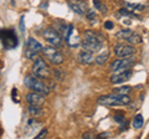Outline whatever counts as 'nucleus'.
Wrapping results in <instances>:
<instances>
[{"instance_id":"31","label":"nucleus","mask_w":149,"mask_h":139,"mask_svg":"<svg viewBox=\"0 0 149 139\" xmlns=\"http://www.w3.org/2000/svg\"><path fill=\"white\" fill-rule=\"evenodd\" d=\"M127 126H128V122H127V120H125V122H124V126H122V127H120V132L125 131V129H127Z\"/></svg>"},{"instance_id":"23","label":"nucleus","mask_w":149,"mask_h":139,"mask_svg":"<svg viewBox=\"0 0 149 139\" xmlns=\"http://www.w3.org/2000/svg\"><path fill=\"white\" fill-rule=\"evenodd\" d=\"M86 17H87V19L90 20L91 22H95L96 19H97V15H96L95 9H88L87 13H86Z\"/></svg>"},{"instance_id":"2","label":"nucleus","mask_w":149,"mask_h":139,"mask_svg":"<svg viewBox=\"0 0 149 139\" xmlns=\"http://www.w3.org/2000/svg\"><path fill=\"white\" fill-rule=\"evenodd\" d=\"M100 104L102 106H127L130 103V98L128 95H118V93H112V95H107V96H102L97 99Z\"/></svg>"},{"instance_id":"25","label":"nucleus","mask_w":149,"mask_h":139,"mask_svg":"<svg viewBox=\"0 0 149 139\" xmlns=\"http://www.w3.org/2000/svg\"><path fill=\"white\" fill-rule=\"evenodd\" d=\"M54 76H55V78L57 81H62L63 78H65V73L61 72L60 70H55V71H54Z\"/></svg>"},{"instance_id":"3","label":"nucleus","mask_w":149,"mask_h":139,"mask_svg":"<svg viewBox=\"0 0 149 139\" xmlns=\"http://www.w3.org/2000/svg\"><path fill=\"white\" fill-rule=\"evenodd\" d=\"M24 85L31 91L39 92V93H42L45 96H47L50 93V87L44 83L41 80H39V77L35 76L34 73L32 75H29L24 78Z\"/></svg>"},{"instance_id":"1","label":"nucleus","mask_w":149,"mask_h":139,"mask_svg":"<svg viewBox=\"0 0 149 139\" xmlns=\"http://www.w3.org/2000/svg\"><path fill=\"white\" fill-rule=\"evenodd\" d=\"M104 38L100 32H95L93 30H87L83 34V39L81 41V46L85 51H90V52L95 54L100 51L103 46Z\"/></svg>"},{"instance_id":"9","label":"nucleus","mask_w":149,"mask_h":139,"mask_svg":"<svg viewBox=\"0 0 149 139\" xmlns=\"http://www.w3.org/2000/svg\"><path fill=\"white\" fill-rule=\"evenodd\" d=\"M42 36H44V39L52 46H58V45L62 44V36L60 35L54 27H47V29H45L42 31Z\"/></svg>"},{"instance_id":"12","label":"nucleus","mask_w":149,"mask_h":139,"mask_svg":"<svg viewBox=\"0 0 149 139\" xmlns=\"http://www.w3.org/2000/svg\"><path fill=\"white\" fill-rule=\"evenodd\" d=\"M68 6L73 13L78 14V15H85L88 10L87 3L83 1V0H71L68 3Z\"/></svg>"},{"instance_id":"30","label":"nucleus","mask_w":149,"mask_h":139,"mask_svg":"<svg viewBox=\"0 0 149 139\" xmlns=\"http://www.w3.org/2000/svg\"><path fill=\"white\" fill-rule=\"evenodd\" d=\"M82 138H86V139H93L95 138V134H92V133H85L82 136Z\"/></svg>"},{"instance_id":"27","label":"nucleus","mask_w":149,"mask_h":139,"mask_svg":"<svg viewBox=\"0 0 149 139\" xmlns=\"http://www.w3.org/2000/svg\"><path fill=\"white\" fill-rule=\"evenodd\" d=\"M114 27V24L112 21H109V20H107V21H104V29L106 30H112Z\"/></svg>"},{"instance_id":"32","label":"nucleus","mask_w":149,"mask_h":139,"mask_svg":"<svg viewBox=\"0 0 149 139\" xmlns=\"http://www.w3.org/2000/svg\"><path fill=\"white\" fill-rule=\"evenodd\" d=\"M108 136H109L108 133H102V134H100L98 137H100V138H102V137H108Z\"/></svg>"},{"instance_id":"18","label":"nucleus","mask_w":149,"mask_h":139,"mask_svg":"<svg viewBox=\"0 0 149 139\" xmlns=\"http://www.w3.org/2000/svg\"><path fill=\"white\" fill-rule=\"evenodd\" d=\"M133 30H130V29H123V30H120V31H118L117 34H116V38H117L118 40H127L130 35L133 34Z\"/></svg>"},{"instance_id":"10","label":"nucleus","mask_w":149,"mask_h":139,"mask_svg":"<svg viewBox=\"0 0 149 139\" xmlns=\"http://www.w3.org/2000/svg\"><path fill=\"white\" fill-rule=\"evenodd\" d=\"M114 54L118 57H128L136 54V49L130 44H118L114 46Z\"/></svg>"},{"instance_id":"6","label":"nucleus","mask_w":149,"mask_h":139,"mask_svg":"<svg viewBox=\"0 0 149 139\" xmlns=\"http://www.w3.org/2000/svg\"><path fill=\"white\" fill-rule=\"evenodd\" d=\"M0 39L3 40L4 47L6 50H11L17 46L19 40L14 30H0Z\"/></svg>"},{"instance_id":"24","label":"nucleus","mask_w":149,"mask_h":139,"mask_svg":"<svg viewBox=\"0 0 149 139\" xmlns=\"http://www.w3.org/2000/svg\"><path fill=\"white\" fill-rule=\"evenodd\" d=\"M113 119L116 123H119V124H123L125 122V117L123 114H114L113 115Z\"/></svg>"},{"instance_id":"21","label":"nucleus","mask_w":149,"mask_h":139,"mask_svg":"<svg viewBox=\"0 0 149 139\" xmlns=\"http://www.w3.org/2000/svg\"><path fill=\"white\" fill-rule=\"evenodd\" d=\"M114 93H118V95H129L132 92V87L129 86H123V87H118V88L113 90Z\"/></svg>"},{"instance_id":"7","label":"nucleus","mask_w":149,"mask_h":139,"mask_svg":"<svg viewBox=\"0 0 149 139\" xmlns=\"http://www.w3.org/2000/svg\"><path fill=\"white\" fill-rule=\"evenodd\" d=\"M136 63V57L133 56H128V57H122L119 60H116L111 63L109 66V70L112 72H117V71H122V70H127L129 68L130 66Z\"/></svg>"},{"instance_id":"5","label":"nucleus","mask_w":149,"mask_h":139,"mask_svg":"<svg viewBox=\"0 0 149 139\" xmlns=\"http://www.w3.org/2000/svg\"><path fill=\"white\" fill-rule=\"evenodd\" d=\"M42 52L45 55V57L47 58V61L51 62L55 66H57V65H61L65 61V57L60 52V51L56 49V46H47V47H44L42 49Z\"/></svg>"},{"instance_id":"13","label":"nucleus","mask_w":149,"mask_h":139,"mask_svg":"<svg viewBox=\"0 0 149 139\" xmlns=\"http://www.w3.org/2000/svg\"><path fill=\"white\" fill-rule=\"evenodd\" d=\"M26 101L29 102L30 104H35V106H42L45 103V95L39 93V92L32 91L30 93L26 95Z\"/></svg>"},{"instance_id":"16","label":"nucleus","mask_w":149,"mask_h":139,"mask_svg":"<svg viewBox=\"0 0 149 139\" xmlns=\"http://www.w3.org/2000/svg\"><path fill=\"white\" fill-rule=\"evenodd\" d=\"M108 58H109V52L106 50V51H103L102 54H100L98 56H96L95 61H96L97 65H104L107 61H108Z\"/></svg>"},{"instance_id":"19","label":"nucleus","mask_w":149,"mask_h":139,"mask_svg":"<svg viewBox=\"0 0 149 139\" xmlns=\"http://www.w3.org/2000/svg\"><path fill=\"white\" fill-rule=\"evenodd\" d=\"M54 29L57 31L61 36H63V35H65V32H66V30H67V25L65 24L63 21L58 20V21H56V22H55V27H54Z\"/></svg>"},{"instance_id":"22","label":"nucleus","mask_w":149,"mask_h":139,"mask_svg":"<svg viewBox=\"0 0 149 139\" xmlns=\"http://www.w3.org/2000/svg\"><path fill=\"white\" fill-rule=\"evenodd\" d=\"M93 5H95V9L100 10L102 14H106L107 13V6L102 1H100V0H93Z\"/></svg>"},{"instance_id":"17","label":"nucleus","mask_w":149,"mask_h":139,"mask_svg":"<svg viewBox=\"0 0 149 139\" xmlns=\"http://www.w3.org/2000/svg\"><path fill=\"white\" fill-rule=\"evenodd\" d=\"M125 41H127L128 44H130V45H137V44H142L143 39H142V36L139 34H137V32H133V34L130 35Z\"/></svg>"},{"instance_id":"14","label":"nucleus","mask_w":149,"mask_h":139,"mask_svg":"<svg viewBox=\"0 0 149 139\" xmlns=\"http://www.w3.org/2000/svg\"><path fill=\"white\" fill-rule=\"evenodd\" d=\"M78 61H80L82 65H91L92 62H95V56H93V54L90 52V51H81L80 54H78Z\"/></svg>"},{"instance_id":"15","label":"nucleus","mask_w":149,"mask_h":139,"mask_svg":"<svg viewBox=\"0 0 149 139\" xmlns=\"http://www.w3.org/2000/svg\"><path fill=\"white\" fill-rule=\"evenodd\" d=\"M27 112H29L31 117H34V118H39L44 113L42 109L40 108V106H35V104H30L29 107H27Z\"/></svg>"},{"instance_id":"20","label":"nucleus","mask_w":149,"mask_h":139,"mask_svg":"<svg viewBox=\"0 0 149 139\" xmlns=\"http://www.w3.org/2000/svg\"><path fill=\"white\" fill-rule=\"evenodd\" d=\"M143 122H144L143 115L142 114H137L136 117L133 118V128L134 129H141L142 126H143Z\"/></svg>"},{"instance_id":"28","label":"nucleus","mask_w":149,"mask_h":139,"mask_svg":"<svg viewBox=\"0 0 149 139\" xmlns=\"http://www.w3.org/2000/svg\"><path fill=\"white\" fill-rule=\"evenodd\" d=\"M46 136H47V129L44 128L42 131H41V132L36 136V139H41V138H44V137H46Z\"/></svg>"},{"instance_id":"29","label":"nucleus","mask_w":149,"mask_h":139,"mask_svg":"<svg viewBox=\"0 0 149 139\" xmlns=\"http://www.w3.org/2000/svg\"><path fill=\"white\" fill-rule=\"evenodd\" d=\"M24 19H25L24 16H21V17H20V31H21V32H25V24H24Z\"/></svg>"},{"instance_id":"4","label":"nucleus","mask_w":149,"mask_h":139,"mask_svg":"<svg viewBox=\"0 0 149 139\" xmlns=\"http://www.w3.org/2000/svg\"><path fill=\"white\" fill-rule=\"evenodd\" d=\"M32 73L39 78H50L51 77V68L49 65L45 62L44 58L37 57L35 60V63L32 66Z\"/></svg>"},{"instance_id":"26","label":"nucleus","mask_w":149,"mask_h":139,"mask_svg":"<svg viewBox=\"0 0 149 139\" xmlns=\"http://www.w3.org/2000/svg\"><path fill=\"white\" fill-rule=\"evenodd\" d=\"M11 98H13V102H15V103H19V102H20L16 88H13V91H11Z\"/></svg>"},{"instance_id":"11","label":"nucleus","mask_w":149,"mask_h":139,"mask_svg":"<svg viewBox=\"0 0 149 139\" xmlns=\"http://www.w3.org/2000/svg\"><path fill=\"white\" fill-rule=\"evenodd\" d=\"M130 77H132V70H122V71H117L114 75L111 76V82L114 83V85H118V83L128 81Z\"/></svg>"},{"instance_id":"8","label":"nucleus","mask_w":149,"mask_h":139,"mask_svg":"<svg viewBox=\"0 0 149 139\" xmlns=\"http://www.w3.org/2000/svg\"><path fill=\"white\" fill-rule=\"evenodd\" d=\"M44 46L41 45L39 41L35 40L34 38H29L26 41V50H25V57L35 60V56L39 52H41Z\"/></svg>"}]
</instances>
